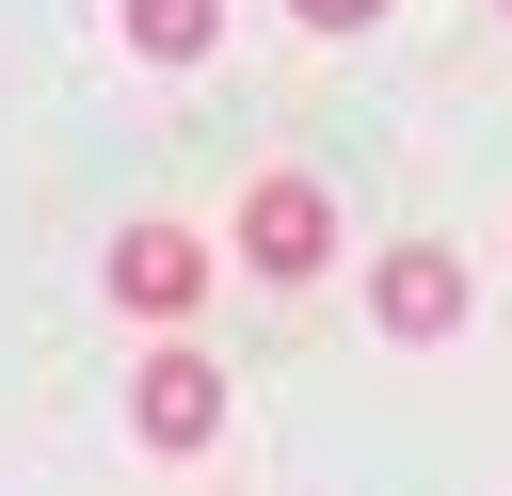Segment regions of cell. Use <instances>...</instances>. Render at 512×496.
Listing matches in <instances>:
<instances>
[{
  "label": "cell",
  "instance_id": "obj_4",
  "mask_svg": "<svg viewBox=\"0 0 512 496\" xmlns=\"http://www.w3.org/2000/svg\"><path fill=\"white\" fill-rule=\"evenodd\" d=\"M112 304H128V320H192V304H208V240H192V224H128V240H112Z\"/></svg>",
  "mask_w": 512,
  "mask_h": 496
},
{
  "label": "cell",
  "instance_id": "obj_2",
  "mask_svg": "<svg viewBox=\"0 0 512 496\" xmlns=\"http://www.w3.org/2000/svg\"><path fill=\"white\" fill-rule=\"evenodd\" d=\"M128 432H144V448H160V464H192V448H208V432H224V368H208V352H192V336H160V352H144V368H128Z\"/></svg>",
  "mask_w": 512,
  "mask_h": 496
},
{
  "label": "cell",
  "instance_id": "obj_1",
  "mask_svg": "<svg viewBox=\"0 0 512 496\" xmlns=\"http://www.w3.org/2000/svg\"><path fill=\"white\" fill-rule=\"evenodd\" d=\"M240 272H272V288H304V272H336V192L272 160V176L240 192Z\"/></svg>",
  "mask_w": 512,
  "mask_h": 496
},
{
  "label": "cell",
  "instance_id": "obj_6",
  "mask_svg": "<svg viewBox=\"0 0 512 496\" xmlns=\"http://www.w3.org/2000/svg\"><path fill=\"white\" fill-rule=\"evenodd\" d=\"M288 16H304V32H368L384 0H288Z\"/></svg>",
  "mask_w": 512,
  "mask_h": 496
},
{
  "label": "cell",
  "instance_id": "obj_5",
  "mask_svg": "<svg viewBox=\"0 0 512 496\" xmlns=\"http://www.w3.org/2000/svg\"><path fill=\"white\" fill-rule=\"evenodd\" d=\"M112 32H128L144 64H208V48H224V0H128Z\"/></svg>",
  "mask_w": 512,
  "mask_h": 496
},
{
  "label": "cell",
  "instance_id": "obj_3",
  "mask_svg": "<svg viewBox=\"0 0 512 496\" xmlns=\"http://www.w3.org/2000/svg\"><path fill=\"white\" fill-rule=\"evenodd\" d=\"M368 320H384L400 352H432V336H464V256H448V240H400V256L368 272Z\"/></svg>",
  "mask_w": 512,
  "mask_h": 496
},
{
  "label": "cell",
  "instance_id": "obj_7",
  "mask_svg": "<svg viewBox=\"0 0 512 496\" xmlns=\"http://www.w3.org/2000/svg\"><path fill=\"white\" fill-rule=\"evenodd\" d=\"M496 16H512V0H496Z\"/></svg>",
  "mask_w": 512,
  "mask_h": 496
}]
</instances>
